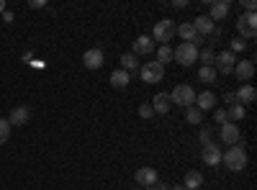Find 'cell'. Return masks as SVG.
<instances>
[{"instance_id":"7c38bea8","label":"cell","mask_w":257,"mask_h":190,"mask_svg":"<svg viewBox=\"0 0 257 190\" xmlns=\"http://www.w3.org/2000/svg\"><path fill=\"white\" fill-rule=\"evenodd\" d=\"M193 105H196L201 113L203 111H213V108H216V95H213L211 90H203L201 95H196V103H193Z\"/></svg>"},{"instance_id":"5bb4252c","label":"cell","mask_w":257,"mask_h":190,"mask_svg":"<svg viewBox=\"0 0 257 190\" xmlns=\"http://www.w3.org/2000/svg\"><path fill=\"white\" fill-rule=\"evenodd\" d=\"M231 75H237L242 82L252 80V75H254V62H249V59H242V62H237V65H234V72H231Z\"/></svg>"},{"instance_id":"e0dca14e","label":"cell","mask_w":257,"mask_h":190,"mask_svg":"<svg viewBox=\"0 0 257 190\" xmlns=\"http://www.w3.org/2000/svg\"><path fill=\"white\" fill-rule=\"evenodd\" d=\"M149 105H152L155 113H167L170 108H173V103H170V95H167V93H157Z\"/></svg>"},{"instance_id":"4dcf8cb0","label":"cell","mask_w":257,"mask_h":190,"mask_svg":"<svg viewBox=\"0 0 257 190\" xmlns=\"http://www.w3.org/2000/svg\"><path fill=\"white\" fill-rule=\"evenodd\" d=\"M213 118H216V123H226V121H229L224 108H216V111H213Z\"/></svg>"},{"instance_id":"d4e9b609","label":"cell","mask_w":257,"mask_h":190,"mask_svg":"<svg viewBox=\"0 0 257 190\" xmlns=\"http://www.w3.org/2000/svg\"><path fill=\"white\" fill-rule=\"evenodd\" d=\"M157 62H160L162 67L167 65V62H173V47H170V44H162L160 52H157Z\"/></svg>"},{"instance_id":"44dd1931","label":"cell","mask_w":257,"mask_h":190,"mask_svg":"<svg viewBox=\"0 0 257 190\" xmlns=\"http://www.w3.org/2000/svg\"><path fill=\"white\" fill-rule=\"evenodd\" d=\"M201 185H203V175L196 172V170H190V172L185 175V180H183V187H185V190H198Z\"/></svg>"},{"instance_id":"1f68e13d","label":"cell","mask_w":257,"mask_h":190,"mask_svg":"<svg viewBox=\"0 0 257 190\" xmlns=\"http://www.w3.org/2000/svg\"><path fill=\"white\" fill-rule=\"evenodd\" d=\"M244 47H247V44H244L242 39H234V41H231V49H229V52H231V54H234V52H242Z\"/></svg>"},{"instance_id":"83f0119b","label":"cell","mask_w":257,"mask_h":190,"mask_svg":"<svg viewBox=\"0 0 257 190\" xmlns=\"http://www.w3.org/2000/svg\"><path fill=\"white\" fill-rule=\"evenodd\" d=\"M11 129H13V126L6 118H0V144H6L11 139Z\"/></svg>"},{"instance_id":"ffe728a7","label":"cell","mask_w":257,"mask_h":190,"mask_svg":"<svg viewBox=\"0 0 257 190\" xmlns=\"http://www.w3.org/2000/svg\"><path fill=\"white\" fill-rule=\"evenodd\" d=\"M234 98H237V103H239V105H247V103H254L257 90H254L252 85H242L237 93H234Z\"/></svg>"},{"instance_id":"8d00e7d4","label":"cell","mask_w":257,"mask_h":190,"mask_svg":"<svg viewBox=\"0 0 257 190\" xmlns=\"http://www.w3.org/2000/svg\"><path fill=\"white\" fill-rule=\"evenodd\" d=\"M188 0H173V8H185Z\"/></svg>"},{"instance_id":"52a82bcc","label":"cell","mask_w":257,"mask_h":190,"mask_svg":"<svg viewBox=\"0 0 257 190\" xmlns=\"http://www.w3.org/2000/svg\"><path fill=\"white\" fill-rule=\"evenodd\" d=\"M213 65H216V67H213L216 72H221V75H231V72H234V65H237V57H234V54L226 49V52H221V54L213 57Z\"/></svg>"},{"instance_id":"7a4b0ae2","label":"cell","mask_w":257,"mask_h":190,"mask_svg":"<svg viewBox=\"0 0 257 190\" xmlns=\"http://www.w3.org/2000/svg\"><path fill=\"white\" fill-rule=\"evenodd\" d=\"M173 59L178 62L180 67H190L193 62H198V47H193V44H188V41H183L178 49H173Z\"/></svg>"},{"instance_id":"30bf717a","label":"cell","mask_w":257,"mask_h":190,"mask_svg":"<svg viewBox=\"0 0 257 190\" xmlns=\"http://www.w3.org/2000/svg\"><path fill=\"white\" fill-rule=\"evenodd\" d=\"M229 16V3L226 0H213V3H208V18L216 24V21H224Z\"/></svg>"},{"instance_id":"277c9868","label":"cell","mask_w":257,"mask_h":190,"mask_svg":"<svg viewBox=\"0 0 257 190\" xmlns=\"http://www.w3.org/2000/svg\"><path fill=\"white\" fill-rule=\"evenodd\" d=\"M175 21L173 18H162L160 24L155 26V31H152V41H160V47L162 44H167V41H173V36H175Z\"/></svg>"},{"instance_id":"4fadbf2b","label":"cell","mask_w":257,"mask_h":190,"mask_svg":"<svg viewBox=\"0 0 257 190\" xmlns=\"http://www.w3.org/2000/svg\"><path fill=\"white\" fill-rule=\"evenodd\" d=\"M29 118H31V111L26 108V105H18V108H13V111H11L8 123H11V126H26V123H29Z\"/></svg>"},{"instance_id":"60d3db41","label":"cell","mask_w":257,"mask_h":190,"mask_svg":"<svg viewBox=\"0 0 257 190\" xmlns=\"http://www.w3.org/2000/svg\"><path fill=\"white\" fill-rule=\"evenodd\" d=\"M173 190H185V187H183V185H175V187H173Z\"/></svg>"},{"instance_id":"74e56055","label":"cell","mask_w":257,"mask_h":190,"mask_svg":"<svg viewBox=\"0 0 257 190\" xmlns=\"http://www.w3.org/2000/svg\"><path fill=\"white\" fill-rule=\"evenodd\" d=\"M152 187H155V190H170V187H167V185H165V182H160V180H157V182H155V185H152Z\"/></svg>"},{"instance_id":"b9f144b4","label":"cell","mask_w":257,"mask_h":190,"mask_svg":"<svg viewBox=\"0 0 257 190\" xmlns=\"http://www.w3.org/2000/svg\"><path fill=\"white\" fill-rule=\"evenodd\" d=\"M142 190H155V187H142Z\"/></svg>"},{"instance_id":"f35d334b","label":"cell","mask_w":257,"mask_h":190,"mask_svg":"<svg viewBox=\"0 0 257 190\" xmlns=\"http://www.w3.org/2000/svg\"><path fill=\"white\" fill-rule=\"evenodd\" d=\"M3 21H6V24H11V21H13V13H11V11H6V13H3Z\"/></svg>"},{"instance_id":"d590c367","label":"cell","mask_w":257,"mask_h":190,"mask_svg":"<svg viewBox=\"0 0 257 190\" xmlns=\"http://www.w3.org/2000/svg\"><path fill=\"white\" fill-rule=\"evenodd\" d=\"M224 100H226L229 105H234V103H237V98H234V93H226V95H224Z\"/></svg>"},{"instance_id":"f546056e","label":"cell","mask_w":257,"mask_h":190,"mask_svg":"<svg viewBox=\"0 0 257 190\" xmlns=\"http://www.w3.org/2000/svg\"><path fill=\"white\" fill-rule=\"evenodd\" d=\"M139 116H142V118H152V116H155L152 105H149V103H142V105H139Z\"/></svg>"},{"instance_id":"6da1fadb","label":"cell","mask_w":257,"mask_h":190,"mask_svg":"<svg viewBox=\"0 0 257 190\" xmlns=\"http://www.w3.org/2000/svg\"><path fill=\"white\" fill-rule=\"evenodd\" d=\"M221 162L229 167L231 172H242L244 167H247V152H244V146H239V144L229 146V149L221 154Z\"/></svg>"},{"instance_id":"7bdbcfd3","label":"cell","mask_w":257,"mask_h":190,"mask_svg":"<svg viewBox=\"0 0 257 190\" xmlns=\"http://www.w3.org/2000/svg\"><path fill=\"white\" fill-rule=\"evenodd\" d=\"M134 190H139V187H134Z\"/></svg>"},{"instance_id":"f1b7e54d","label":"cell","mask_w":257,"mask_h":190,"mask_svg":"<svg viewBox=\"0 0 257 190\" xmlns=\"http://www.w3.org/2000/svg\"><path fill=\"white\" fill-rule=\"evenodd\" d=\"M213 57H216V54H213V49L208 47V49H203V52H198V59L203 62V67H213Z\"/></svg>"},{"instance_id":"4316f807","label":"cell","mask_w":257,"mask_h":190,"mask_svg":"<svg viewBox=\"0 0 257 190\" xmlns=\"http://www.w3.org/2000/svg\"><path fill=\"white\" fill-rule=\"evenodd\" d=\"M216 77H219V72L213 70V67H201V70H198V80H201V82H213Z\"/></svg>"},{"instance_id":"3957f363","label":"cell","mask_w":257,"mask_h":190,"mask_svg":"<svg viewBox=\"0 0 257 190\" xmlns=\"http://www.w3.org/2000/svg\"><path fill=\"white\" fill-rule=\"evenodd\" d=\"M170 103L180 105V108H190V105L196 103V90L190 85H175L173 93H170Z\"/></svg>"},{"instance_id":"d6986e66","label":"cell","mask_w":257,"mask_h":190,"mask_svg":"<svg viewBox=\"0 0 257 190\" xmlns=\"http://www.w3.org/2000/svg\"><path fill=\"white\" fill-rule=\"evenodd\" d=\"M193 29L198 31V36H206V34H211L213 29H216V24H213L208 16H198L196 21H193Z\"/></svg>"},{"instance_id":"603a6c76","label":"cell","mask_w":257,"mask_h":190,"mask_svg":"<svg viewBox=\"0 0 257 190\" xmlns=\"http://www.w3.org/2000/svg\"><path fill=\"white\" fill-rule=\"evenodd\" d=\"M121 70H126V72H139V57L137 54H123L121 57Z\"/></svg>"},{"instance_id":"9c48e42d","label":"cell","mask_w":257,"mask_h":190,"mask_svg":"<svg viewBox=\"0 0 257 190\" xmlns=\"http://www.w3.org/2000/svg\"><path fill=\"white\" fill-rule=\"evenodd\" d=\"M239 139H242V131H239L237 123H231V121L221 123V141H224V144L234 146V144H239Z\"/></svg>"},{"instance_id":"d6a6232c","label":"cell","mask_w":257,"mask_h":190,"mask_svg":"<svg viewBox=\"0 0 257 190\" xmlns=\"http://www.w3.org/2000/svg\"><path fill=\"white\" fill-rule=\"evenodd\" d=\"M198 139H201V144H203V146H206V144H213V141H211V131H208V129H201V136H198Z\"/></svg>"},{"instance_id":"5b68a950","label":"cell","mask_w":257,"mask_h":190,"mask_svg":"<svg viewBox=\"0 0 257 190\" xmlns=\"http://www.w3.org/2000/svg\"><path fill=\"white\" fill-rule=\"evenodd\" d=\"M139 75H142V80H144V82L155 85V82H160V80L165 77V67L160 65V62H147V65L139 70Z\"/></svg>"},{"instance_id":"ab89813d","label":"cell","mask_w":257,"mask_h":190,"mask_svg":"<svg viewBox=\"0 0 257 190\" xmlns=\"http://www.w3.org/2000/svg\"><path fill=\"white\" fill-rule=\"evenodd\" d=\"M8 8H6V0H0V13H6Z\"/></svg>"},{"instance_id":"8fae6325","label":"cell","mask_w":257,"mask_h":190,"mask_svg":"<svg viewBox=\"0 0 257 190\" xmlns=\"http://www.w3.org/2000/svg\"><path fill=\"white\" fill-rule=\"evenodd\" d=\"M201 159L206 164H211V167H216V164H221V149H219L216 144H206L203 149H201Z\"/></svg>"},{"instance_id":"ac0fdd59","label":"cell","mask_w":257,"mask_h":190,"mask_svg":"<svg viewBox=\"0 0 257 190\" xmlns=\"http://www.w3.org/2000/svg\"><path fill=\"white\" fill-rule=\"evenodd\" d=\"M155 52V41H152V36H139L137 41H134V52L132 54H152Z\"/></svg>"},{"instance_id":"2e32d148","label":"cell","mask_w":257,"mask_h":190,"mask_svg":"<svg viewBox=\"0 0 257 190\" xmlns=\"http://www.w3.org/2000/svg\"><path fill=\"white\" fill-rule=\"evenodd\" d=\"M175 34H180L188 44H193V47H198L201 44V36H198V31L193 29V24H180L178 29H175Z\"/></svg>"},{"instance_id":"484cf974","label":"cell","mask_w":257,"mask_h":190,"mask_svg":"<svg viewBox=\"0 0 257 190\" xmlns=\"http://www.w3.org/2000/svg\"><path fill=\"white\" fill-rule=\"evenodd\" d=\"M185 121L188 123H203V113L196 108V105H190V108H185Z\"/></svg>"},{"instance_id":"7402d4cb","label":"cell","mask_w":257,"mask_h":190,"mask_svg":"<svg viewBox=\"0 0 257 190\" xmlns=\"http://www.w3.org/2000/svg\"><path fill=\"white\" fill-rule=\"evenodd\" d=\"M128 82H132V75H128L126 70H113L111 72V85L113 88H126Z\"/></svg>"},{"instance_id":"9a60e30c","label":"cell","mask_w":257,"mask_h":190,"mask_svg":"<svg viewBox=\"0 0 257 190\" xmlns=\"http://www.w3.org/2000/svg\"><path fill=\"white\" fill-rule=\"evenodd\" d=\"M82 62H85L88 70H100L103 67V52L100 49H88L82 54Z\"/></svg>"},{"instance_id":"836d02e7","label":"cell","mask_w":257,"mask_h":190,"mask_svg":"<svg viewBox=\"0 0 257 190\" xmlns=\"http://www.w3.org/2000/svg\"><path fill=\"white\" fill-rule=\"evenodd\" d=\"M242 6L247 8V13H254V8H257V6H254V0H244V3H242Z\"/></svg>"},{"instance_id":"e575fe53","label":"cell","mask_w":257,"mask_h":190,"mask_svg":"<svg viewBox=\"0 0 257 190\" xmlns=\"http://www.w3.org/2000/svg\"><path fill=\"white\" fill-rule=\"evenodd\" d=\"M44 6H47L44 0H31V3H29V8H34V11H36V8H44Z\"/></svg>"},{"instance_id":"8992f818","label":"cell","mask_w":257,"mask_h":190,"mask_svg":"<svg viewBox=\"0 0 257 190\" xmlns=\"http://www.w3.org/2000/svg\"><path fill=\"white\" fill-rule=\"evenodd\" d=\"M237 31L242 34L239 39H252V36L257 34V16H254V13H244V16H239V21H237Z\"/></svg>"},{"instance_id":"ba28073f","label":"cell","mask_w":257,"mask_h":190,"mask_svg":"<svg viewBox=\"0 0 257 190\" xmlns=\"http://www.w3.org/2000/svg\"><path fill=\"white\" fill-rule=\"evenodd\" d=\"M134 180H137V185H139V190H142V187H152V185L160 180V175H157L155 167H142V170H137Z\"/></svg>"},{"instance_id":"cb8c5ba5","label":"cell","mask_w":257,"mask_h":190,"mask_svg":"<svg viewBox=\"0 0 257 190\" xmlns=\"http://www.w3.org/2000/svg\"><path fill=\"white\" fill-rule=\"evenodd\" d=\"M244 113H247V108H244V105L234 103V105H229V111H226V118H229L231 123H237V121H242V118H244Z\"/></svg>"}]
</instances>
